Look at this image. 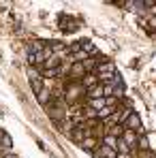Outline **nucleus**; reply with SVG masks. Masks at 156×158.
Here are the masks:
<instances>
[{"mask_svg":"<svg viewBox=\"0 0 156 158\" xmlns=\"http://www.w3.org/2000/svg\"><path fill=\"white\" fill-rule=\"evenodd\" d=\"M86 92H88V90L83 88L81 81H69L66 88H64V101H66V103H77L79 96H83Z\"/></svg>","mask_w":156,"mask_h":158,"instance_id":"nucleus-1","label":"nucleus"},{"mask_svg":"<svg viewBox=\"0 0 156 158\" xmlns=\"http://www.w3.org/2000/svg\"><path fill=\"white\" fill-rule=\"evenodd\" d=\"M96 75L101 79V83H109L111 79L118 75V73H116V62H113V60H103V62L99 64V69H96Z\"/></svg>","mask_w":156,"mask_h":158,"instance_id":"nucleus-2","label":"nucleus"},{"mask_svg":"<svg viewBox=\"0 0 156 158\" xmlns=\"http://www.w3.org/2000/svg\"><path fill=\"white\" fill-rule=\"evenodd\" d=\"M86 75L88 73H86V66L83 64H71L69 66V77H71V81H81Z\"/></svg>","mask_w":156,"mask_h":158,"instance_id":"nucleus-3","label":"nucleus"},{"mask_svg":"<svg viewBox=\"0 0 156 158\" xmlns=\"http://www.w3.org/2000/svg\"><path fill=\"white\" fill-rule=\"evenodd\" d=\"M30 85H32V92H34V94H39V92L45 88L41 73H36V71H30Z\"/></svg>","mask_w":156,"mask_h":158,"instance_id":"nucleus-4","label":"nucleus"},{"mask_svg":"<svg viewBox=\"0 0 156 158\" xmlns=\"http://www.w3.org/2000/svg\"><path fill=\"white\" fill-rule=\"evenodd\" d=\"M94 158H118V152L113 150V148H109V145H103L101 143V148L92 154Z\"/></svg>","mask_w":156,"mask_h":158,"instance_id":"nucleus-5","label":"nucleus"},{"mask_svg":"<svg viewBox=\"0 0 156 158\" xmlns=\"http://www.w3.org/2000/svg\"><path fill=\"white\" fill-rule=\"evenodd\" d=\"M122 139H124V143L129 145L130 150H137V141H139V135L135 131H129V128H124V135H122Z\"/></svg>","mask_w":156,"mask_h":158,"instance_id":"nucleus-6","label":"nucleus"},{"mask_svg":"<svg viewBox=\"0 0 156 158\" xmlns=\"http://www.w3.org/2000/svg\"><path fill=\"white\" fill-rule=\"evenodd\" d=\"M36 101H39V103H41L43 107H49V105H52V101H53L52 90H49V88L45 85V88H43V90H41V92L36 94Z\"/></svg>","mask_w":156,"mask_h":158,"instance_id":"nucleus-7","label":"nucleus"},{"mask_svg":"<svg viewBox=\"0 0 156 158\" xmlns=\"http://www.w3.org/2000/svg\"><path fill=\"white\" fill-rule=\"evenodd\" d=\"M81 83H83V88H86V90H92V88H96V85L101 83V79H99L96 73H88L86 77L81 79Z\"/></svg>","mask_w":156,"mask_h":158,"instance_id":"nucleus-8","label":"nucleus"},{"mask_svg":"<svg viewBox=\"0 0 156 158\" xmlns=\"http://www.w3.org/2000/svg\"><path fill=\"white\" fill-rule=\"evenodd\" d=\"M81 148H83L86 152L94 154V152H96V150L101 148V141H99V139H94V137H88V139H86V141L81 143Z\"/></svg>","mask_w":156,"mask_h":158,"instance_id":"nucleus-9","label":"nucleus"},{"mask_svg":"<svg viewBox=\"0 0 156 158\" xmlns=\"http://www.w3.org/2000/svg\"><path fill=\"white\" fill-rule=\"evenodd\" d=\"M86 96H88V101H92V98H105V88H103V83H99L96 88L88 90V92H86Z\"/></svg>","mask_w":156,"mask_h":158,"instance_id":"nucleus-10","label":"nucleus"},{"mask_svg":"<svg viewBox=\"0 0 156 158\" xmlns=\"http://www.w3.org/2000/svg\"><path fill=\"white\" fill-rule=\"evenodd\" d=\"M88 107L94 111H103L107 107V98H92V101H88Z\"/></svg>","mask_w":156,"mask_h":158,"instance_id":"nucleus-11","label":"nucleus"},{"mask_svg":"<svg viewBox=\"0 0 156 158\" xmlns=\"http://www.w3.org/2000/svg\"><path fill=\"white\" fill-rule=\"evenodd\" d=\"M47 49V45L43 43V41H39V39H34L32 43H30V53H43Z\"/></svg>","mask_w":156,"mask_h":158,"instance_id":"nucleus-12","label":"nucleus"},{"mask_svg":"<svg viewBox=\"0 0 156 158\" xmlns=\"http://www.w3.org/2000/svg\"><path fill=\"white\" fill-rule=\"evenodd\" d=\"M120 139H122V137H120ZM120 139H118V137H113V135H105L101 143H103V145H109V148H113V150L118 152V141H120Z\"/></svg>","mask_w":156,"mask_h":158,"instance_id":"nucleus-13","label":"nucleus"},{"mask_svg":"<svg viewBox=\"0 0 156 158\" xmlns=\"http://www.w3.org/2000/svg\"><path fill=\"white\" fill-rule=\"evenodd\" d=\"M0 145H2L4 150H9V148L13 145V141H11V137H9L6 132L2 131V128H0Z\"/></svg>","mask_w":156,"mask_h":158,"instance_id":"nucleus-14","label":"nucleus"},{"mask_svg":"<svg viewBox=\"0 0 156 158\" xmlns=\"http://www.w3.org/2000/svg\"><path fill=\"white\" fill-rule=\"evenodd\" d=\"M152 150H133V158H154Z\"/></svg>","mask_w":156,"mask_h":158,"instance_id":"nucleus-15","label":"nucleus"},{"mask_svg":"<svg viewBox=\"0 0 156 158\" xmlns=\"http://www.w3.org/2000/svg\"><path fill=\"white\" fill-rule=\"evenodd\" d=\"M118 154H124V156H126V154H133V150L124 143V139H120V141H118Z\"/></svg>","mask_w":156,"mask_h":158,"instance_id":"nucleus-16","label":"nucleus"},{"mask_svg":"<svg viewBox=\"0 0 156 158\" xmlns=\"http://www.w3.org/2000/svg\"><path fill=\"white\" fill-rule=\"evenodd\" d=\"M137 150H150V143H148V137L141 135L139 141H137Z\"/></svg>","mask_w":156,"mask_h":158,"instance_id":"nucleus-17","label":"nucleus"},{"mask_svg":"<svg viewBox=\"0 0 156 158\" xmlns=\"http://www.w3.org/2000/svg\"><path fill=\"white\" fill-rule=\"evenodd\" d=\"M2 158H17V156H15V154H4Z\"/></svg>","mask_w":156,"mask_h":158,"instance_id":"nucleus-18","label":"nucleus"}]
</instances>
